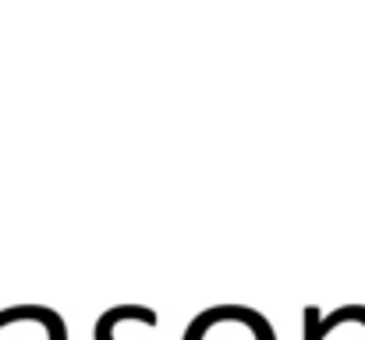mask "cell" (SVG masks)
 Instances as JSON below:
<instances>
[{"label":"cell","instance_id":"cell-1","mask_svg":"<svg viewBox=\"0 0 365 340\" xmlns=\"http://www.w3.org/2000/svg\"><path fill=\"white\" fill-rule=\"evenodd\" d=\"M21 319H39L46 330H50V340H64L68 330H64V319L43 305H14V309H0V330L7 323H21Z\"/></svg>","mask_w":365,"mask_h":340},{"label":"cell","instance_id":"cell-2","mask_svg":"<svg viewBox=\"0 0 365 340\" xmlns=\"http://www.w3.org/2000/svg\"><path fill=\"white\" fill-rule=\"evenodd\" d=\"M124 319H138V323L156 326V312L153 309H145V305H118L96 323V340H114V323H124Z\"/></svg>","mask_w":365,"mask_h":340},{"label":"cell","instance_id":"cell-3","mask_svg":"<svg viewBox=\"0 0 365 340\" xmlns=\"http://www.w3.org/2000/svg\"><path fill=\"white\" fill-rule=\"evenodd\" d=\"M305 340H323V316L316 305H305Z\"/></svg>","mask_w":365,"mask_h":340}]
</instances>
